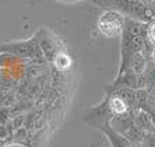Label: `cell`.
I'll return each mask as SVG.
<instances>
[{
	"label": "cell",
	"mask_w": 155,
	"mask_h": 147,
	"mask_svg": "<svg viewBox=\"0 0 155 147\" xmlns=\"http://www.w3.org/2000/svg\"><path fill=\"white\" fill-rule=\"evenodd\" d=\"M38 52H40V46L34 38L0 44V53L2 55H11L15 57L30 59V57L37 56Z\"/></svg>",
	"instance_id": "obj_1"
},
{
	"label": "cell",
	"mask_w": 155,
	"mask_h": 147,
	"mask_svg": "<svg viewBox=\"0 0 155 147\" xmlns=\"http://www.w3.org/2000/svg\"><path fill=\"white\" fill-rule=\"evenodd\" d=\"M97 26H98L99 33L105 37H117L121 34V30H123V18L116 11H106L99 16Z\"/></svg>",
	"instance_id": "obj_2"
},
{
	"label": "cell",
	"mask_w": 155,
	"mask_h": 147,
	"mask_svg": "<svg viewBox=\"0 0 155 147\" xmlns=\"http://www.w3.org/2000/svg\"><path fill=\"white\" fill-rule=\"evenodd\" d=\"M10 145H18L22 147H31V135H30V131L26 127H22V128L14 131L12 139H11Z\"/></svg>",
	"instance_id": "obj_3"
},
{
	"label": "cell",
	"mask_w": 155,
	"mask_h": 147,
	"mask_svg": "<svg viewBox=\"0 0 155 147\" xmlns=\"http://www.w3.org/2000/svg\"><path fill=\"white\" fill-rule=\"evenodd\" d=\"M53 64L59 71H67L72 65V60L65 52H59L53 59Z\"/></svg>",
	"instance_id": "obj_4"
},
{
	"label": "cell",
	"mask_w": 155,
	"mask_h": 147,
	"mask_svg": "<svg viewBox=\"0 0 155 147\" xmlns=\"http://www.w3.org/2000/svg\"><path fill=\"white\" fill-rule=\"evenodd\" d=\"M14 129L11 124H0V140L5 143V146H10V142L12 139Z\"/></svg>",
	"instance_id": "obj_5"
},
{
	"label": "cell",
	"mask_w": 155,
	"mask_h": 147,
	"mask_svg": "<svg viewBox=\"0 0 155 147\" xmlns=\"http://www.w3.org/2000/svg\"><path fill=\"white\" fill-rule=\"evenodd\" d=\"M109 106H110V109H112V112L116 113V115H121V113H125V110H127L125 102H124L121 98H118V97H114V98L110 99Z\"/></svg>",
	"instance_id": "obj_6"
},
{
	"label": "cell",
	"mask_w": 155,
	"mask_h": 147,
	"mask_svg": "<svg viewBox=\"0 0 155 147\" xmlns=\"http://www.w3.org/2000/svg\"><path fill=\"white\" fill-rule=\"evenodd\" d=\"M11 120H12L11 108H8V106H0V124H10Z\"/></svg>",
	"instance_id": "obj_7"
},
{
	"label": "cell",
	"mask_w": 155,
	"mask_h": 147,
	"mask_svg": "<svg viewBox=\"0 0 155 147\" xmlns=\"http://www.w3.org/2000/svg\"><path fill=\"white\" fill-rule=\"evenodd\" d=\"M25 121H26V115H25V113H19V115L14 116L10 124H11V127H12L14 131H16V129L25 127Z\"/></svg>",
	"instance_id": "obj_8"
},
{
	"label": "cell",
	"mask_w": 155,
	"mask_h": 147,
	"mask_svg": "<svg viewBox=\"0 0 155 147\" xmlns=\"http://www.w3.org/2000/svg\"><path fill=\"white\" fill-rule=\"evenodd\" d=\"M150 37L153 38V41L155 42V25H154L153 27H151V30H150Z\"/></svg>",
	"instance_id": "obj_9"
},
{
	"label": "cell",
	"mask_w": 155,
	"mask_h": 147,
	"mask_svg": "<svg viewBox=\"0 0 155 147\" xmlns=\"http://www.w3.org/2000/svg\"><path fill=\"white\" fill-rule=\"evenodd\" d=\"M153 59L155 60V49H154V52H153Z\"/></svg>",
	"instance_id": "obj_10"
},
{
	"label": "cell",
	"mask_w": 155,
	"mask_h": 147,
	"mask_svg": "<svg viewBox=\"0 0 155 147\" xmlns=\"http://www.w3.org/2000/svg\"><path fill=\"white\" fill-rule=\"evenodd\" d=\"M63 2H74V0H63Z\"/></svg>",
	"instance_id": "obj_11"
}]
</instances>
